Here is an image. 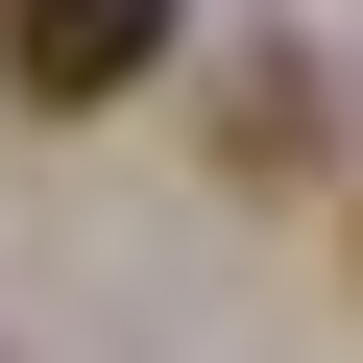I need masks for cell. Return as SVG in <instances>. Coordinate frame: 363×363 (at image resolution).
<instances>
[{
    "mask_svg": "<svg viewBox=\"0 0 363 363\" xmlns=\"http://www.w3.org/2000/svg\"><path fill=\"white\" fill-rule=\"evenodd\" d=\"M169 25H194V0H0V97L25 121H97V97L169 73Z\"/></svg>",
    "mask_w": 363,
    "mask_h": 363,
    "instance_id": "cell-1",
    "label": "cell"
}]
</instances>
